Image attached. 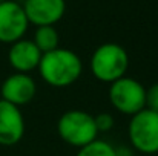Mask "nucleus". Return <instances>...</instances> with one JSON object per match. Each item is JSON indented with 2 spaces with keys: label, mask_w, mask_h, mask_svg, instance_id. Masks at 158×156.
<instances>
[{
  "label": "nucleus",
  "mask_w": 158,
  "mask_h": 156,
  "mask_svg": "<svg viewBox=\"0 0 158 156\" xmlns=\"http://www.w3.org/2000/svg\"><path fill=\"white\" fill-rule=\"evenodd\" d=\"M94 122H95V127H97L98 133L109 132L114 127V116L110 113H107V112H102V113L94 116Z\"/></svg>",
  "instance_id": "ddd939ff"
},
{
  "label": "nucleus",
  "mask_w": 158,
  "mask_h": 156,
  "mask_svg": "<svg viewBox=\"0 0 158 156\" xmlns=\"http://www.w3.org/2000/svg\"><path fill=\"white\" fill-rule=\"evenodd\" d=\"M42 55L43 54L32 43V40L22 38L11 45L8 51V61L15 72L29 74L31 70L39 67Z\"/></svg>",
  "instance_id": "9d476101"
},
{
  "label": "nucleus",
  "mask_w": 158,
  "mask_h": 156,
  "mask_svg": "<svg viewBox=\"0 0 158 156\" xmlns=\"http://www.w3.org/2000/svg\"><path fill=\"white\" fill-rule=\"evenodd\" d=\"M37 69L46 84L52 87H68L80 78L83 64L75 52L57 48L42 55Z\"/></svg>",
  "instance_id": "f257e3e1"
},
{
  "label": "nucleus",
  "mask_w": 158,
  "mask_h": 156,
  "mask_svg": "<svg viewBox=\"0 0 158 156\" xmlns=\"http://www.w3.org/2000/svg\"><path fill=\"white\" fill-rule=\"evenodd\" d=\"M144 109H149L158 113V83L152 84L149 89H146V106Z\"/></svg>",
  "instance_id": "4468645a"
},
{
  "label": "nucleus",
  "mask_w": 158,
  "mask_h": 156,
  "mask_svg": "<svg viewBox=\"0 0 158 156\" xmlns=\"http://www.w3.org/2000/svg\"><path fill=\"white\" fill-rule=\"evenodd\" d=\"M2 2H5V0H0V3H2Z\"/></svg>",
  "instance_id": "dca6fc26"
},
{
  "label": "nucleus",
  "mask_w": 158,
  "mask_h": 156,
  "mask_svg": "<svg viewBox=\"0 0 158 156\" xmlns=\"http://www.w3.org/2000/svg\"><path fill=\"white\" fill-rule=\"evenodd\" d=\"M57 133L66 144L74 146L77 149L95 141L98 136L94 116L78 109L68 110L58 118Z\"/></svg>",
  "instance_id": "7ed1b4c3"
},
{
  "label": "nucleus",
  "mask_w": 158,
  "mask_h": 156,
  "mask_svg": "<svg viewBox=\"0 0 158 156\" xmlns=\"http://www.w3.org/2000/svg\"><path fill=\"white\" fill-rule=\"evenodd\" d=\"M58 32L54 26H39L34 32V40L32 43L39 48V51L42 54L51 52L58 48Z\"/></svg>",
  "instance_id": "9b49d317"
},
{
  "label": "nucleus",
  "mask_w": 158,
  "mask_h": 156,
  "mask_svg": "<svg viewBox=\"0 0 158 156\" xmlns=\"http://www.w3.org/2000/svg\"><path fill=\"white\" fill-rule=\"evenodd\" d=\"M109 101L118 112L134 116L146 106V87L135 78L124 75L109 84Z\"/></svg>",
  "instance_id": "20e7f679"
},
{
  "label": "nucleus",
  "mask_w": 158,
  "mask_h": 156,
  "mask_svg": "<svg viewBox=\"0 0 158 156\" xmlns=\"http://www.w3.org/2000/svg\"><path fill=\"white\" fill-rule=\"evenodd\" d=\"M115 156H134V150L129 146H118L115 147Z\"/></svg>",
  "instance_id": "2eb2a0df"
},
{
  "label": "nucleus",
  "mask_w": 158,
  "mask_h": 156,
  "mask_svg": "<svg viewBox=\"0 0 158 156\" xmlns=\"http://www.w3.org/2000/svg\"><path fill=\"white\" fill-rule=\"evenodd\" d=\"M75 156H115V147L103 139H95L80 147Z\"/></svg>",
  "instance_id": "f8f14e48"
},
{
  "label": "nucleus",
  "mask_w": 158,
  "mask_h": 156,
  "mask_svg": "<svg viewBox=\"0 0 158 156\" xmlns=\"http://www.w3.org/2000/svg\"><path fill=\"white\" fill-rule=\"evenodd\" d=\"M129 67V55L118 43L100 45L91 57V72L102 83H114L123 78Z\"/></svg>",
  "instance_id": "f03ea898"
},
{
  "label": "nucleus",
  "mask_w": 158,
  "mask_h": 156,
  "mask_svg": "<svg viewBox=\"0 0 158 156\" xmlns=\"http://www.w3.org/2000/svg\"><path fill=\"white\" fill-rule=\"evenodd\" d=\"M35 92H37V84L34 78L29 74H20V72L9 75L2 83L0 87L2 100L17 107L31 103L35 97Z\"/></svg>",
  "instance_id": "0eeeda50"
},
{
  "label": "nucleus",
  "mask_w": 158,
  "mask_h": 156,
  "mask_svg": "<svg viewBox=\"0 0 158 156\" xmlns=\"http://www.w3.org/2000/svg\"><path fill=\"white\" fill-rule=\"evenodd\" d=\"M129 141L132 149L144 153H158V113L143 109L129 122Z\"/></svg>",
  "instance_id": "39448f33"
},
{
  "label": "nucleus",
  "mask_w": 158,
  "mask_h": 156,
  "mask_svg": "<svg viewBox=\"0 0 158 156\" xmlns=\"http://www.w3.org/2000/svg\"><path fill=\"white\" fill-rule=\"evenodd\" d=\"M29 22L23 11V6L14 0H5L0 3V42L15 43L23 38Z\"/></svg>",
  "instance_id": "423d86ee"
},
{
  "label": "nucleus",
  "mask_w": 158,
  "mask_h": 156,
  "mask_svg": "<svg viewBox=\"0 0 158 156\" xmlns=\"http://www.w3.org/2000/svg\"><path fill=\"white\" fill-rule=\"evenodd\" d=\"M25 135V118L17 106L0 100V146H15Z\"/></svg>",
  "instance_id": "1a4fd4ad"
},
{
  "label": "nucleus",
  "mask_w": 158,
  "mask_h": 156,
  "mask_svg": "<svg viewBox=\"0 0 158 156\" xmlns=\"http://www.w3.org/2000/svg\"><path fill=\"white\" fill-rule=\"evenodd\" d=\"M23 11L29 23L39 26H54L66 11L64 0H25Z\"/></svg>",
  "instance_id": "6e6552de"
}]
</instances>
